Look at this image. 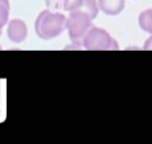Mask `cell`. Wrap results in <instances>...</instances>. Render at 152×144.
<instances>
[{"label": "cell", "instance_id": "obj_1", "mask_svg": "<svg viewBox=\"0 0 152 144\" xmlns=\"http://www.w3.org/2000/svg\"><path fill=\"white\" fill-rule=\"evenodd\" d=\"M67 29V16L52 10H44L35 20V32L43 40H52Z\"/></svg>", "mask_w": 152, "mask_h": 144}, {"label": "cell", "instance_id": "obj_2", "mask_svg": "<svg viewBox=\"0 0 152 144\" xmlns=\"http://www.w3.org/2000/svg\"><path fill=\"white\" fill-rule=\"evenodd\" d=\"M84 50L89 51H107V50H119V44L115 39H112L105 29L92 26L81 40Z\"/></svg>", "mask_w": 152, "mask_h": 144}, {"label": "cell", "instance_id": "obj_3", "mask_svg": "<svg viewBox=\"0 0 152 144\" xmlns=\"http://www.w3.org/2000/svg\"><path fill=\"white\" fill-rule=\"evenodd\" d=\"M92 27V19L83 10L71 11L67 18V31L72 43H80ZM83 45V44H81Z\"/></svg>", "mask_w": 152, "mask_h": 144}, {"label": "cell", "instance_id": "obj_4", "mask_svg": "<svg viewBox=\"0 0 152 144\" xmlns=\"http://www.w3.org/2000/svg\"><path fill=\"white\" fill-rule=\"evenodd\" d=\"M28 29L27 24L20 19H13L7 24V36L15 44H20L27 39Z\"/></svg>", "mask_w": 152, "mask_h": 144}, {"label": "cell", "instance_id": "obj_5", "mask_svg": "<svg viewBox=\"0 0 152 144\" xmlns=\"http://www.w3.org/2000/svg\"><path fill=\"white\" fill-rule=\"evenodd\" d=\"M100 11L108 16H116L124 10L126 0H97Z\"/></svg>", "mask_w": 152, "mask_h": 144}, {"label": "cell", "instance_id": "obj_6", "mask_svg": "<svg viewBox=\"0 0 152 144\" xmlns=\"http://www.w3.org/2000/svg\"><path fill=\"white\" fill-rule=\"evenodd\" d=\"M139 27L144 32L152 35V8L143 11L139 15Z\"/></svg>", "mask_w": 152, "mask_h": 144}, {"label": "cell", "instance_id": "obj_7", "mask_svg": "<svg viewBox=\"0 0 152 144\" xmlns=\"http://www.w3.org/2000/svg\"><path fill=\"white\" fill-rule=\"evenodd\" d=\"M80 10H83L84 12H87L89 15V18L92 20L97 18V13L100 11L99 7V1L97 0H83V5H81Z\"/></svg>", "mask_w": 152, "mask_h": 144}, {"label": "cell", "instance_id": "obj_8", "mask_svg": "<svg viewBox=\"0 0 152 144\" xmlns=\"http://www.w3.org/2000/svg\"><path fill=\"white\" fill-rule=\"evenodd\" d=\"M10 0H0V29L8 24L10 18Z\"/></svg>", "mask_w": 152, "mask_h": 144}, {"label": "cell", "instance_id": "obj_9", "mask_svg": "<svg viewBox=\"0 0 152 144\" xmlns=\"http://www.w3.org/2000/svg\"><path fill=\"white\" fill-rule=\"evenodd\" d=\"M81 5H83V0H66V4H64V11L71 12V11L80 10Z\"/></svg>", "mask_w": 152, "mask_h": 144}, {"label": "cell", "instance_id": "obj_10", "mask_svg": "<svg viewBox=\"0 0 152 144\" xmlns=\"http://www.w3.org/2000/svg\"><path fill=\"white\" fill-rule=\"evenodd\" d=\"M47 7L52 11H58V10H64V4L66 0H44Z\"/></svg>", "mask_w": 152, "mask_h": 144}, {"label": "cell", "instance_id": "obj_11", "mask_svg": "<svg viewBox=\"0 0 152 144\" xmlns=\"http://www.w3.org/2000/svg\"><path fill=\"white\" fill-rule=\"evenodd\" d=\"M144 50H147V51H151L152 50V35L150 37H148L147 40H145V43H144Z\"/></svg>", "mask_w": 152, "mask_h": 144}, {"label": "cell", "instance_id": "obj_12", "mask_svg": "<svg viewBox=\"0 0 152 144\" xmlns=\"http://www.w3.org/2000/svg\"><path fill=\"white\" fill-rule=\"evenodd\" d=\"M0 36H1V29H0Z\"/></svg>", "mask_w": 152, "mask_h": 144}]
</instances>
